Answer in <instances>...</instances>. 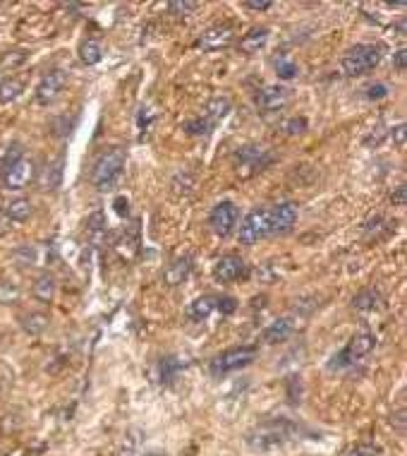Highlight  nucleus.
<instances>
[{"instance_id": "nucleus-1", "label": "nucleus", "mask_w": 407, "mask_h": 456, "mask_svg": "<svg viewBox=\"0 0 407 456\" xmlns=\"http://www.w3.org/2000/svg\"><path fill=\"white\" fill-rule=\"evenodd\" d=\"M127 154L120 147H111L108 152H103L92 166V185L99 190H111L115 183L120 181L122 171H125Z\"/></svg>"}, {"instance_id": "nucleus-2", "label": "nucleus", "mask_w": 407, "mask_h": 456, "mask_svg": "<svg viewBox=\"0 0 407 456\" xmlns=\"http://www.w3.org/2000/svg\"><path fill=\"white\" fill-rule=\"evenodd\" d=\"M381 58H384V48L379 43H357L342 55L340 68L347 77H362L371 73L381 63Z\"/></svg>"}, {"instance_id": "nucleus-3", "label": "nucleus", "mask_w": 407, "mask_h": 456, "mask_svg": "<svg viewBox=\"0 0 407 456\" xmlns=\"http://www.w3.org/2000/svg\"><path fill=\"white\" fill-rule=\"evenodd\" d=\"M256 356H259L256 346H235V349H228L211 361V375L223 377V375H230V372H237L254 363Z\"/></svg>"}, {"instance_id": "nucleus-4", "label": "nucleus", "mask_w": 407, "mask_h": 456, "mask_svg": "<svg viewBox=\"0 0 407 456\" xmlns=\"http://www.w3.org/2000/svg\"><path fill=\"white\" fill-rule=\"evenodd\" d=\"M376 346V336L371 332H357L347 341V346L338 353V358H333L331 368H350V365L359 363L362 358H367Z\"/></svg>"}, {"instance_id": "nucleus-5", "label": "nucleus", "mask_w": 407, "mask_h": 456, "mask_svg": "<svg viewBox=\"0 0 407 456\" xmlns=\"http://www.w3.org/2000/svg\"><path fill=\"white\" fill-rule=\"evenodd\" d=\"M271 235V211L268 209H251L240 223L237 238L242 245H254L261 238Z\"/></svg>"}, {"instance_id": "nucleus-6", "label": "nucleus", "mask_w": 407, "mask_h": 456, "mask_svg": "<svg viewBox=\"0 0 407 456\" xmlns=\"http://www.w3.org/2000/svg\"><path fill=\"white\" fill-rule=\"evenodd\" d=\"M271 161H273V157L264 147H242L235 154V169L240 176H254V173L266 169Z\"/></svg>"}, {"instance_id": "nucleus-7", "label": "nucleus", "mask_w": 407, "mask_h": 456, "mask_svg": "<svg viewBox=\"0 0 407 456\" xmlns=\"http://www.w3.org/2000/svg\"><path fill=\"white\" fill-rule=\"evenodd\" d=\"M237 221H240V209L235 207L232 202H218L216 207L211 209L209 214V226L216 235L228 238L232 230L237 228Z\"/></svg>"}, {"instance_id": "nucleus-8", "label": "nucleus", "mask_w": 407, "mask_h": 456, "mask_svg": "<svg viewBox=\"0 0 407 456\" xmlns=\"http://www.w3.org/2000/svg\"><path fill=\"white\" fill-rule=\"evenodd\" d=\"M36 178V166L31 159H19V161H15L10 166L8 171L3 173V185H5V190H10V192H19V190H24V188H29V183Z\"/></svg>"}, {"instance_id": "nucleus-9", "label": "nucleus", "mask_w": 407, "mask_h": 456, "mask_svg": "<svg viewBox=\"0 0 407 456\" xmlns=\"http://www.w3.org/2000/svg\"><path fill=\"white\" fill-rule=\"evenodd\" d=\"M232 41H235V27L228 22H221L202 31L197 46L202 51H221V48H228Z\"/></svg>"}, {"instance_id": "nucleus-10", "label": "nucleus", "mask_w": 407, "mask_h": 456, "mask_svg": "<svg viewBox=\"0 0 407 456\" xmlns=\"http://www.w3.org/2000/svg\"><path fill=\"white\" fill-rule=\"evenodd\" d=\"M213 276H216V281H221V284L244 279V276H247V262H244L240 255H223L221 260L216 262V267H213Z\"/></svg>"}, {"instance_id": "nucleus-11", "label": "nucleus", "mask_w": 407, "mask_h": 456, "mask_svg": "<svg viewBox=\"0 0 407 456\" xmlns=\"http://www.w3.org/2000/svg\"><path fill=\"white\" fill-rule=\"evenodd\" d=\"M63 89H65V73H63V70H50V73L43 75L41 82H38V87H36V101L41 106L53 104L58 96H60Z\"/></svg>"}, {"instance_id": "nucleus-12", "label": "nucleus", "mask_w": 407, "mask_h": 456, "mask_svg": "<svg viewBox=\"0 0 407 456\" xmlns=\"http://www.w3.org/2000/svg\"><path fill=\"white\" fill-rule=\"evenodd\" d=\"M268 211H271V233H276V235L290 233L293 226L297 223V216H300L295 202H283V204H278V207L268 209Z\"/></svg>"}, {"instance_id": "nucleus-13", "label": "nucleus", "mask_w": 407, "mask_h": 456, "mask_svg": "<svg viewBox=\"0 0 407 456\" xmlns=\"http://www.w3.org/2000/svg\"><path fill=\"white\" fill-rule=\"evenodd\" d=\"M288 99H290V92L286 87H281V85H268V87H264L259 94H256V108H259L261 113H276V111H281L283 106L288 104Z\"/></svg>"}, {"instance_id": "nucleus-14", "label": "nucleus", "mask_w": 407, "mask_h": 456, "mask_svg": "<svg viewBox=\"0 0 407 456\" xmlns=\"http://www.w3.org/2000/svg\"><path fill=\"white\" fill-rule=\"evenodd\" d=\"M0 211L8 221H27L34 214V207L27 197H10V200H0Z\"/></svg>"}, {"instance_id": "nucleus-15", "label": "nucleus", "mask_w": 407, "mask_h": 456, "mask_svg": "<svg viewBox=\"0 0 407 456\" xmlns=\"http://www.w3.org/2000/svg\"><path fill=\"white\" fill-rule=\"evenodd\" d=\"M63 166H65L63 157H58L55 161H50V164L43 166L41 176H38V190L55 192L58 188H60V183H63Z\"/></svg>"}, {"instance_id": "nucleus-16", "label": "nucleus", "mask_w": 407, "mask_h": 456, "mask_svg": "<svg viewBox=\"0 0 407 456\" xmlns=\"http://www.w3.org/2000/svg\"><path fill=\"white\" fill-rule=\"evenodd\" d=\"M268 36L271 34H268L266 27H256V29L247 31V34L237 41V48H240V53H244V55H254V53H259V51L266 48Z\"/></svg>"}, {"instance_id": "nucleus-17", "label": "nucleus", "mask_w": 407, "mask_h": 456, "mask_svg": "<svg viewBox=\"0 0 407 456\" xmlns=\"http://www.w3.org/2000/svg\"><path fill=\"white\" fill-rule=\"evenodd\" d=\"M216 298L218 295H202V298H195L190 305H187V317L192 322H206L213 312H216Z\"/></svg>"}, {"instance_id": "nucleus-18", "label": "nucleus", "mask_w": 407, "mask_h": 456, "mask_svg": "<svg viewBox=\"0 0 407 456\" xmlns=\"http://www.w3.org/2000/svg\"><path fill=\"white\" fill-rule=\"evenodd\" d=\"M192 274V257L190 255H183L178 257V260H173L170 265H168L163 279L168 286H180L183 281H187V276Z\"/></svg>"}, {"instance_id": "nucleus-19", "label": "nucleus", "mask_w": 407, "mask_h": 456, "mask_svg": "<svg viewBox=\"0 0 407 456\" xmlns=\"http://www.w3.org/2000/svg\"><path fill=\"white\" fill-rule=\"evenodd\" d=\"M295 332V322L290 317H281L276 322H271L266 329H264V341L266 344H281L290 339V334Z\"/></svg>"}, {"instance_id": "nucleus-20", "label": "nucleus", "mask_w": 407, "mask_h": 456, "mask_svg": "<svg viewBox=\"0 0 407 456\" xmlns=\"http://www.w3.org/2000/svg\"><path fill=\"white\" fill-rule=\"evenodd\" d=\"M55 291H58V284L53 274H41L34 281V286H31V295H34L38 303H53Z\"/></svg>"}, {"instance_id": "nucleus-21", "label": "nucleus", "mask_w": 407, "mask_h": 456, "mask_svg": "<svg viewBox=\"0 0 407 456\" xmlns=\"http://www.w3.org/2000/svg\"><path fill=\"white\" fill-rule=\"evenodd\" d=\"M48 314L43 312H27L19 317V327H22L24 332L29 334V336H38V334H43L48 329Z\"/></svg>"}, {"instance_id": "nucleus-22", "label": "nucleus", "mask_w": 407, "mask_h": 456, "mask_svg": "<svg viewBox=\"0 0 407 456\" xmlns=\"http://www.w3.org/2000/svg\"><path fill=\"white\" fill-rule=\"evenodd\" d=\"M228 113H230V99H225V96H216V99H211L209 104L204 106V120H209L211 125L223 120Z\"/></svg>"}, {"instance_id": "nucleus-23", "label": "nucleus", "mask_w": 407, "mask_h": 456, "mask_svg": "<svg viewBox=\"0 0 407 456\" xmlns=\"http://www.w3.org/2000/svg\"><path fill=\"white\" fill-rule=\"evenodd\" d=\"M379 305H381V293L376 288H364V291H359L352 298V307L359 312H371V310H376Z\"/></svg>"}, {"instance_id": "nucleus-24", "label": "nucleus", "mask_w": 407, "mask_h": 456, "mask_svg": "<svg viewBox=\"0 0 407 456\" xmlns=\"http://www.w3.org/2000/svg\"><path fill=\"white\" fill-rule=\"evenodd\" d=\"M101 58H103V48L99 41L87 38V41L80 43V60L84 65H96V63H101Z\"/></svg>"}, {"instance_id": "nucleus-25", "label": "nucleus", "mask_w": 407, "mask_h": 456, "mask_svg": "<svg viewBox=\"0 0 407 456\" xmlns=\"http://www.w3.org/2000/svg\"><path fill=\"white\" fill-rule=\"evenodd\" d=\"M24 92V82L15 80V77H8V80L0 82V104H10V101L19 99Z\"/></svg>"}, {"instance_id": "nucleus-26", "label": "nucleus", "mask_w": 407, "mask_h": 456, "mask_svg": "<svg viewBox=\"0 0 407 456\" xmlns=\"http://www.w3.org/2000/svg\"><path fill=\"white\" fill-rule=\"evenodd\" d=\"M87 230H89V235H92L94 240H101V235L106 233V216H103L101 211L92 214V216H89V221H87Z\"/></svg>"}, {"instance_id": "nucleus-27", "label": "nucleus", "mask_w": 407, "mask_h": 456, "mask_svg": "<svg viewBox=\"0 0 407 456\" xmlns=\"http://www.w3.org/2000/svg\"><path fill=\"white\" fill-rule=\"evenodd\" d=\"M19 300V286L12 281H0V305H12Z\"/></svg>"}, {"instance_id": "nucleus-28", "label": "nucleus", "mask_w": 407, "mask_h": 456, "mask_svg": "<svg viewBox=\"0 0 407 456\" xmlns=\"http://www.w3.org/2000/svg\"><path fill=\"white\" fill-rule=\"evenodd\" d=\"M345 456H384V449L374 442H362V445H354L352 449H347Z\"/></svg>"}, {"instance_id": "nucleus-29", "label": "nucleus", "mask_w": 407, "mask_h": 456, "mask_svg": "<svg viewBox=\"0 0 407 456\" xmlns=\"http://www.w3.org/2000/svg\"><path fill=\"white\" fill-rule=\"evenodd\" d=\"M168 8H170L173 15H178V17H190L199 10V3H195V0H183V3L175 0V3H170Z\"/></svg>"}, {"instance_id": "nucleus-30", "label": "nucleus", "mask_w": 407, "mask_h": 456, "mask_svg": "<svg viewBox=\"0 0 407 456\" xmlns=\"http://www.w3.org/2000/svg\"><path fill=\"white\" fill-rule=\"evenodd\" d=\"M297 73H300V68H297V63L288 60V58H283V60L276 63V75L281 77V80H295Z\"/></svg>"}, {"instance_id": "nucleus-31", "label": "nucleus", "mask_w": 407, "mask_h": 456, "mask_svg": "<svg viewBox=\"0 0 407 456\" xmlns=\"http://www.w3.org/2000/svg\"><path fill=\"white\" fill-rule=\"evenodd\" d=\"M307 130V118H288L286 123H283V132L286 134H302Z\"/></svg>"}, {"instance_id": "nucleus-32", "label": "nucleus", "mask_w": 407, "mask_h": 456, "mask_svg": "<svg viewBox=\"0 0 407 456\" xmlns=\"http://www.w3.org/2000/svg\"><path fill=\"white\" fill-rule=\"evenodd\" d=\"M211 127L213 125L209 123V120L197 118V120H190V123H187V132H190V134H209Z\"/></svg>"}, {"instance_id": "nucleus-33", "label": "nucleus", "mask_w": 407, "mask_h": 456, "mask_svg": "<svg viewBox=\"0 0 407 456\" xmlns=\"http://www.w3.org/2000/svg\"><path fill=\"white\" fill-rule=\"evenodd\" d=\"M216 310L221 314H230L237 310V300L235 298H228V295H221V298H216Z\"/></svg>"}, {"instance_id": "nucleus-34", "label": "nucleus", "mask_w": 407, "mask_h": 456, "mask_svg": "<svg viewBox=\"0 0 407 456\" xmlns=\"http://www.w3.org/2000/svg\"><path fill=\"white\" fill-rule=\"evenodd\" d=\"M391 202L396 204V207H405L407 204V188L405 185H400V188H396L391 192Z\"/></svg>"}, {"instance_id": "nucleus-35", "label": "nucleus", "mask_w": 407, "mask_h": 456, "mask_svg": "<svg viewBox=\"0 0 407 456\" xmlns=\"http://www.w3.org/2000/svg\"><path fill=\"white\" fill-rule=\"evenodd\" d=\"M244 8L254 10V12H264V10L273 8V3H271V0H247V3H244Z\"/></svg>"}, {"instance_id": "nucleus-36", "label": "nucleus", "mask_w": 407, "mask_h": 456, "mask_svg": "<svg viewBox=\"0 0 407 456\" xmlns=\"http://www.w3.org/2000/svg\"><path fill=\"white\" fill-rule=\"evenodd\" d=\"M367 96H369L371 101L386 99V96H389V87H386V85H374V87H369V92H367Z\"/></svg>"}, {"instance_id": "nucleus-37", "label": "nucleus", "mask_w": 407, "mask_h": 456, "mask_svg": "<svg viewBox=\"0 0 407 456\" xmlns=\"http://www.w3.org/2000/svg\"><path fill=\"white\" fill-rule=\"evenodd\" d=\"M405 60H407V51L405 48L396 51V55H393V65H396L398 73H405Z\"/></svg>"}, {"instance_id": "nucleus-38", "label": "nucleus", "mask_w": 407, "mask_h": 456, "mask_svg": "<svg viewBox=\"0 0 407 456\" xmlns=\"http://www.w3.org/2000/svg\"><path fill=\"white\" fill-rule=\"evenodd\" d=\"M391 139L396 142L398 147H403L405 144V125H398L396 130L391 132Z\"/></svg>"}, {"instance_id": "nucleus-39", "label": "nucleus", "mask_w": 407, "mask_h": 456, "mask_svg": "<svg viewBox=\"0 0 407 456\" xmlns=\"http://www.w3.org/2000/svg\"><path fill=\"white\" fill-rule=\"evenodd\" d=\"M22 60H24V53H22V51H19V55H17V63H22ZM12 63H15V60H12V58H8V55L3 58V65H12Z\"/></svg>"}]
</instances>
